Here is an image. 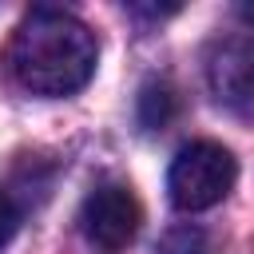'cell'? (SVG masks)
<instances>
[{
  "instance_id": "6da1fadb",
  "label": "cell",
  "mask_w": 254,
  "mask_h": 254,
  "mask_svg": "<svg viewBox=\"0 0 254 254\" xmlns=\"http://www.w3.org/2000/svg\"><path fill=\"white\" fill-rule=\"evenodd\" d=\"M95 64H99V44L91 28L52 4L32 8L8 44L12 79L44 99L75 95L79 87H87Z\"/></svg>"
},
{
  "instance_id": "7a4b0ae2",
  "label": "cell",
  "mask_w": 254,
  "mask_h": 254,
  "mask_svg": "<svg viewBox=\"0 0 254 254\" xmlns=\"http://www.w3.org/2000/svg\"><path fill=\"white\" fill-rule=\"evenodd\" d=\"M238 179V163L234 155L222 147V143H210V139H194L187 143L175 163H171V175H167V190H171V202L187 214H198V210H210L218 206L230 187Z\"/></svg>"
},
{
  "instance_id": "3957f363",
  "label": "cell",
  "mask_w": 254,
  "mask_h": 254,
  "mask_svg": "<svg viewBox=\"0 0 254 254\" xmlns=\"http://www.w3.org/2000/svg\"><path fill=\"white\" fill-rule=\"evenodd\" d=\"M143 222V206L131 187L123 183H103L95 187L83 206H79V230L95 254H123Z\"/></svg>"
},
{
  "instance_id": "277c9868",
  "label": "cell",
  "mask_w": 254,
  "mask_h": 254,
  "mask_svg": "<svg viewBox=\"0 0 254 254\" xmlns=\"http://www.w3.org/2000/svg\"><path fill=\"white\" fill-rule=\"evenodd\" d=\"M206 83H210V95L226 111L254 119V32L226 36L210 48Z\"/></svg>"
},
{
  "instance_id": "5b68a950",
  "label": "cell",
  "mask_w": 254,
  "mask_h": 254,
  "mask_svg": "<svg viewBox=\"0 0 254 254\" xmlns=\"http://www.w3.org/2000/svg\"><path fill=\"white\" fill-rule=\"evenodd\" d=\"M175 107H179V99H175L171 83L151 79V83H143V91H139L135 115H139V123H143L147 131H159V127H167V123L175 119Z\"/></svg>"
},
{
  "instance_id": "8992f818",
  "label": "cell",
  "mask_w": 254,
  "mask_h": 254,
  "mask_svg": "<svg viewBox=\"0 0 254 254\" xmlns=\"http://www.w3.org/2000/svg\"><path fill=\"white\" fill-rule=\"evenodd\" d=\"M159 254H210V242H206V234L198 226L187 222V226H175V230L163 234Z\"/></svg>"
},
{
  "instance_id": "52a82bcc",
  "label": "cell",
  "mask_w": 254,
  "mask_h": 254,
  "mask_svg": "<svg viewBox=\"0 0 254 254\" xmlns=\"http://www.w3.org/2000/svg\"><path fill=\"white\" fill-rule=\"evenodd\" d=\"M16 230H20V206L8 190H0V250L16 238Z\"/></svg>"
},
{
  "instance_id": "ba28073f",
  "label": "cell",
  "mask_w": 254,
  "mask_h": 254,
  "mask_svg": "<svg viewBox=\"0 0 254 254\" xmlns=\"http://www.w3.org/2000/svg\"><path fill=\"white\" fill-rule=\"evenodd\" d=\"M234 12H238V20L246 24V32H254V4H238Z\"/></svg>"
}]
</instances>
